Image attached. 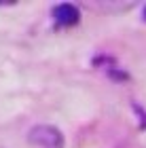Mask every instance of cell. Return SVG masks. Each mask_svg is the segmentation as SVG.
Masks as SVG:
<instances>
[{"label": "cell", "mask_w": 146, "mask_h": 148, "mask_svg": "<svg viewBox=\"0 0 146 148\" xmlns=\"http://www.w3.org/2000/svg\"><path fill=\"white\" fill-rule=\"evenodd\" d=\"M144 19H146V6H144Z\"/></svg>", "instance_id": "3"}, {"label": "cell", "mask_w": 146, "mask_h": 148, "mask_svg": "<svg viewBox=\"0 0 146 148\" xmlns=\"http://www.w3.org/2000/svg\"><path fill=\"white\" fill-rule=\"evenodd\" d=\"M53 17H55V21L59 25H74L78 21V17H81V13H78V9L74 4L64 2V4H57L53 9Z\"/></svg>", "instance_id": "2"}, {"label": "cell", "mask_w": 146, "mask_h": 148, "mask_svg": "<svg viewBox=\"0 0 146 148\" xmlns=\"http://www.w3.org/2000/svg\"><path fill=\"white\" fill-rule=\"evenodd\" d=\"M28 140L40 148H64V136L53 125H36L28 133Z\"/></svg>", "instance_id": "1"}]
</instances>
